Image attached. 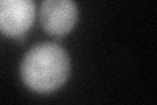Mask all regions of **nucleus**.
<instances>
[{"label": "nucleus", "instance_id": "f257e3e1", "mask_svg": "<svg viewBox=\"0 0 157 105\" xmlns=\"http://www.w3.org/2000/svg\"><path fill=\"white\" fill-rule=\"evenodd\" d=\"M71 75V58L55 42H41L26 51L20 63V78L29 91L39 95L60 89Z\"/></svg>", "mask_w": 157, "mask_h": 105}, {"label": "nucleus", "instance_id": "f03ea898", "mask_svg": "<svg viewBox=\"0 0 157 105\" xmlns=\"http://www.w3.org/2000/svg\"><path fill=\"white\" fill-rule=\"evenodd\" d=\"M39 21L48 36L62 38L68 36L78 21V8L75 0H42Z\"/></svg>", "mask_w": 157, "mask_h": 105}, {"label": "nucleus", "instance_id": "7ed1b4c3", "mask_svg": "<svg viewBox=\"0 0 157 105\" xmlns=\"http://www.w3.org/2000/svg\"><path fill=\"white\" fill-rule=\"evenodd\" d=\"M36 20L34 0H0V33L24 41Z\"/></svg>", "mask_w": 157, "mask_h": 105}]
</instances>
